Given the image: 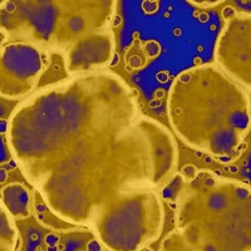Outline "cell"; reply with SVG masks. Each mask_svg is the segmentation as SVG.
Listing matches in <instances>:
<instances>
[{
	"mask_svg": "<svg viewBox=\"0 0 251 251\" xmlns=\"http://www.w3.org/2000/svg\"><path fill=\"white\" fill-rule=\"evenodd\" d=\"M22 175L58 219L104 251H143L165 225L162 190L178 146L107 69L68 75L18 104L5 128Z\"/></svg>",
	"mask_w": 251,
	"mask_h": 251,
	"instance_id": "cell-1",
	"label": "cell"
},
{
	"mask_svg": "<svg viewBox=\"0 0 251 251\" xmlns=\"http://www.w3.org/2000/svg\"><path fill=\"white\" fill-rule=\"evenodd\" d=\"M112 0H31L0 3V35L46 55H58L68 75L106 69L116 50Z\"/></svg>",
	"mask_w": 251,
	"mask_h": 251,
	"instance_id": "cell-2",
	"label": "cell"
},
{
	"mask_svg": "<svg viewBox=\"0 0 251 251\" xmlns=\"http://www.w3.org/2000/svg\"><path fill=\"white\" fill-rule=\"evenodd\" d=\"M162 199L174 227L160 251H251L249 192L207 170L176 172Z\"/></svg>",
	"mask_w": 251,
	"mask_h": 251,
	"instance_id": "cell-3",
	"label": "cell"
},
{
	"mask_svg": "<svg viewBox=\"0 0 251 251\" xmlns=\"http://www.w3.org/2000/svg\"><path fill=\"white\" fill-rule=\"evenodd\" d=\"M236 91L211 64L178 73L167 96V116L175 134L190 149L227 162L240 149V121L245 113Z\"/></svg>",
	"mask_w": 251,
	"mask_h": 251,
	"instance_id": "cell-4",
	"label": "cell"
},
{
	"mask_svg": "<svg viewBox=\"0 0 251 251\" xmlns=\"http://www.w3.org/2000/svg\"><path fill=\"white\" fill-rule=\"evenodd\" d=\"M47 55L23 43L0 48V96L6 100L24 97L37 87L47 68Z\"/></svg>",
	"mask_w": 251,
	"mask_h": 251,
	"instance_id": "cell-5",
	"label": "cell"
},
{
	"mask_svg": "<svg viewBox=\"0 0 251 251\" xmlns=\"http://www.w3.org/2000/svg\"><path fill=\"white\" fill-rule=\"evenodd\" d=\"M3 202L14 219H25L30 214V195L22 183H12L4 188Z\"/></svg>",
	"mask_w": 251,
	"mask_h": 251,
	"instance_id": "cell-6",
	"label": "cell"
},
{
	"mask_svg": "<svg viewBox=\"0 0 251 251\" xmlns=\"http://www.w3.org/2000/svg\"><path fill=\"white\" fill-rule=\"evenodd\" d=\"M143 251H151V250H149V249H145V250H143Z\"/></svg>",
	"mask_w": 251,
	"mask_h": 251,
	"instance_id": "cell-7",
	"label": "cell"
}]
</instances>
